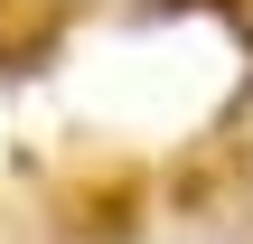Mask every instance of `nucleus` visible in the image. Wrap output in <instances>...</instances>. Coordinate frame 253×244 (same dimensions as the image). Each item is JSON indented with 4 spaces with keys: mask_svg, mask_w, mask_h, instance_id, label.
<instances>
[]
</instances>
